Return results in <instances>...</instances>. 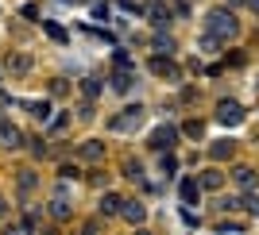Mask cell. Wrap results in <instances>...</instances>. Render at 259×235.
<instances>
[{"mask_svg": "<svg viewBox=\"0 0 259 235\" xmlns=\"http://www.w3.org/2000/svg\"><path fill=\"white\" fill-rule=\"evenodd\" d=\"M151 74H159V77H178V66H174L170 58H155V62H151Z\"/></svg>", "mask_w": 259, "mask_h": 235, "instance_id": "9", "label": "cell"}, {"mask_svg": "<svg viewBox=\"0 0 259 235\" xmlns=\"http://www.w3.org/2000/svg\"><path fill=\"white\" fill-rule=\"evenodd\" d=\"M174 135H178L174 128H159V131L151 135V147H155V150H170V147H174Z\"/></svg>", "mask_w": 259, "mask_h": 235, "instance_id": "6", "label": "cell"}, {"mask_svg": "<svg viewBox=\"0 0 259 235\" xmlns=\"http://www.w3.org/2000/svg\"><path fill=\"white\" fill-rule=\"evenodd\" d=\"M0 143H4V147H23V131L16 128V124H4V120H0Z\"/></svg>", "mask_w": 259, "mask_h": 235, "instance_id": "4", "label": "cell"}, {"mask_svg": "<svg viewBox=\"0 0 259 235\" xmlns=\"http://www.w3.org/2000/svg\"><path fill=\"white\" fill-rule=\"evenodd\" d=\"M27 108H31V112H35V116H39V120H47V116H51V108H47V104H39V100H31V104H27Z\"/></svg>", "mask_w": 259, "mask_h": 235, "instance_id": "20", "label": "cell"}, {"mask_svg": "<svg viewBox=\"0 0 259 235\" xmlns=\"http://www.w3.org/2000/svg\"><path fill=\"white\" fill-rule=\"evenodd\" d=\"M174 166H178V162H174V154H162V173H174Z\"/></svg>", "mask_w": 259, "mask_h": 235, "instance_id": "21", "label": "cell"}, {"mask_svg": "<svg viewBox=\"0 0 259 235\" xmlns=\"http://www.w3.org/2000/svg\"><path fill=\"white\" fill-rule=\"evenodd\" d=\"M209 154H213V158H228V154H232V139H225V143H217V147L209 150Z\"/></svg>", "mask_w": 259, "mask_h": 235, "instance_id": "17", "label": "cell"}, {"mask_svg": "<svg viewBox=\"0 0 259 235\" xmlns=\"http://www.w3.org/2000/svg\"><path fill=\"white\" fill-rule=\"evenodd\" d=\"M8 70H12V74H27V70H31V58L16 54V58H8Z\"/></svg>", "mask_w": 259, "mask_h": 235, "instance_id": "11", "label": "cell"}, {"mask_svg": "<svg viewBox=\"0 0 259 235\" xmlns=\"http://www.w3.org/2000/svg\"><path fill=\"white\" fill-rule=\"evenodd\" d=\"M201 201V185H197V178H186L182 182V204H197Z\"/></svg>", "mask_w": 259, "mask_h": 235, "instance_id": "8", "label": "cell"}, {"mask_svg": "<svg viewBox=\"0 0 259 235\" xmlns=\"http://www.w3.org/2000/svg\"><path fill=\"white\" fill-rule=\"evenodd\" d=\"M105 154V147H101L97 139H89V143H81V158H101Z\"/></svg>", "mask_w": 259, "mask_h": 235, "instance_id": "12", "label": "cell"}, {"mask_svg": "<svg viewBox=\"0 0 259 235\" xmlns=\"http://www.w3.org/2000/svg\"><path fill=\"white\" fill-rule=\"evenodd\" d=\"M221 185H225V178H221L217 170H209L205 178H201V189H221Z\"/></svg>", "mask_w": 259, "mask_h": 235, "instance_id": "14", "label": "cell"}, {"mask_svg": "<svg viewBox=\"0 0 259 235\" xmlns=\"http://www.w3.org/2000/svg\"><path fill=\"white\" fill-rule=\"evenodd\" d=\"M140 124H143V108L136 104V108H124V116L112 120V131H132V128H140Z\"/></svg>", "mask_w": 259, "mask_h": 235, "instance_id": "3", "label": "cell"}, {"mask_svg": "<svg viewBox=\"0 0 259 235\" xmlns=\"http://www.w3.org/2000/svg\"><path fill=\"white\" fill-rule=\"evenodd\" d=\"M217 120H221L225 128H236L240 120H244V108H240L236 100H221V104H217Z\"/></svg>", "mask_w": 259, "mask_h": 235, "instance_id": "2", "label": "cell"}, {"mask_svg": "<svg viewBox=\"0 0 259 235\" xmlns=\"http://www.w3.org/2000/svg\"><path fill=\"white\" fill-rule=\"evenodd\" d=\"M186 135H190V139H201V135H205V124H201V120H190V124H186Z\"/></svg>", "mask_w": 259, "mask_h": 235, "instance_id": "15", "label": "cell"}, {"mask_svg": "<svg viewBox=\"0 0 259 235\" xmlns=\"http://www.w3.org/2000/svg\"><path fill=\"white\" fill-rule=\"evenodd\" d=\"M236 185H240V189H255V185H259V173L248 170V166H240V170H236Z\"/></svg>", "mask_w": 259, "mask_h": 235, "instance_id": "10", "label": "cell"}, {"mask_svg": "<svg viewBox=\"0 0 259 235\" xmlns=\"http://www.w3.org/2000/svg\"><path fill=\"white\" fill-rule=\"evenodd\" d=\"M205 27H209V35H217V39H228V35H236V16L228 8H213L205 16Z\"/></svg>", "mask_w": 259, "mask_h": 235, "instance_id": "1", "label": "cell"}, {"mask_svg": "<svg viewBox=\"0 0 259 235\" xmlns=\"http://www.w3.org/2000/svg\"><path fill=\"white\" fill-rule=\"evenodd\" d=\"M128 85H132V77L124 74V70H120V74L112 77V89H116V93H128Z\"/></svg>", "mask_w": 259, "mask_h": 235, "instance_id": "16", "label": "cell"}, {"mask_svg": "<svg viewBox=\"0 0 259 235\" xmlns=\"http://www.w3.org/2000/svg\"><path fill=\"white\" fill-rule=\"evenodd\" d=\"M248 8H251V12H255V16H259V0H248Z\"/></svg>", "mask_w": 259, "mask_h": 235, "instance_id": "22", "label": "cell"}, {"mask_svg": "<svg viewBox=\"0 0 259 235\" xmlns=\"http://www.w3.org/2000/svg\"><path fill=\"white\" fill-rule=\"evenodd\" d=\"M51 212L58 216V220H66V216H70V197H66V185L58 193H54V201H51Z\"/></svg>", "mask_w": 259, "mask_h": 235, "instance_id": "7", "label": "cell"}, {"mask_svg": "<svg viewBox=\"0 0 259 235\" xmlns=\"http://www.w3.org/2000/svg\"><path fill=\"white\" fill-rule=\"evenodd\" d=\"M124 170H128V178H132V182H143V166H140V162H128Z\"/></svg>", "mask_w": 259, "mask_h": 235, "instance_id": "18", "label": "cell"}, {"mask_svg": "<svg viewBox=\"0 0 259 235\" xmlns=\"http://www.w3.org/2000/svg\"><path fill=\"white\" fill-rule=\"evenodd\" d=\"M120 204H124V201H120L116 193H108L105 201H101V212H108V216H112V212H120Z\"/></svg>", "mask_w": 259, "mask_h": 235, "instance_id": "13", "label": "cell"}, {"mask_svg": "<svg viewBox=\"0 0 259 235\" xmlns=\"http://www.w3.org/2000/svg\"><path fill=\"white\" fill-rule=\"evenodd\" d=\"M120 216H124L128 224H143V216H147V208H143L140 201H124V204H120Z\"/></svg>", "mask_w": 259, "mask_h": 235, "instance_id": "5", "label": "cell"}, {"mask_svg": "<svg viewBox=\"0 0 259 235\" xmlns=\"http://www.w3.org/2000/svg\"><path fill=\"white\" fill-rule=\"evenodd\" d=\"M81 89H85V96H97V93H101L97 77H85V81H81Z\"/></svg>", "mask_w": 259, "mask_h": 235, "instance_id": "19", "label": "cell"}]
</instances>
